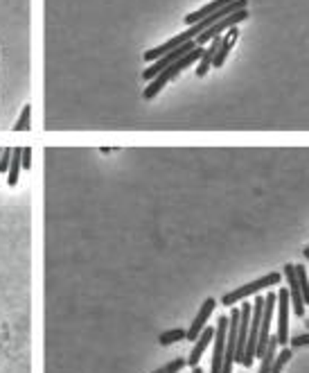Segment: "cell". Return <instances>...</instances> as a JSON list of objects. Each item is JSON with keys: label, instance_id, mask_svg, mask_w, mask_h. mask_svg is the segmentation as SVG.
<instances>
[{"label": "cell", "instance_id": "26", "mask_svg": "<svg viewBox=\"0 0 309 373\" xmlns=\"http://www.w3.org/2000/svg\"><path fill=\"white\" fill-rule=\"evenodd\" d=\"M192 373H203V369H201V367H197V369H192Z\"/></svg>", "mask_w": 309, "mask_h": 373}, {"label": "cell", "instance_id": "1", "mask_svg": "<svg viewBox=\"0 0 309 373\" xmlns=\"http://www.w3.org/2000/svg\"><path fill=\"white\" fill-rule=\"evenodd\" d=\"M201 54H203V48H194V50H192L190 54H185L183 59H178V61L172 63V66H169V68L162 70L160 75L153 77L151 82L147 84V88H145V91H142V97H145V100H153V97H156V95L162 91V88L167 86V82H172V79H176L185 68H190L194 61H199V59H201Z\"/></svg>", "mask_w": 309, "mask_h": 373}, {"label": "cell", "instance_id": "17", "mask_svg": "<svg viewBox=\"0 0 309 373\" xmlns=\"http://www.w3.org/2000/svg\"><path fill=\"white\" fill-rule=\"evenodd\" d=\"M294 358V351H291L289 346H282L280 351H278V355H275V362H273V369H271V373H282V369L287 367V362Z\"/></svg>", "mask_w": 309, "mask_h": 373}, {"label": "cell", "instance_id": "16", "mask_svg": "<svg viewBox=\"0 0 309 373\" xmlns=\"http://www.w3.org/2000/svg\"><path fill=\"white\" fill-rule=\"evenodd\" d=\"M278 339H275V335L271 337L269 346H266V351L262 355V364H259V371L257 373H271L273 369V362H275V355H278Z\"/></svg>", "mask_w": 309, "mask_h": 373}, {"label": "cell", "instance_id": "27", "mask_svg": "<svg viewBox=\"0 0 309 373\" xmlns=\"http://www.w3.org/2000/svg\"><path fill=\"white\" fill-rule=\"evenodd\" d=\"M0 157H3V148H0Z\"/></svg>", "mask_w": 309, "mask_h": 373}, {"label": "cell", "instance_id": "3", "mask_svg": "<svg viewBox=\"0 0 309 373\" xmlns=\"http://www.w3.org/2000/svg\"><path fill=\"white\" fill-rule=\"evenodd\" d=\"M262 310H264V296L257 294V299L253 301V310H251L248 342H246V353H244V364H242V367H253V362H255L257 335H259V321H262Z\"/></svg>", "mask_w": 309, "mask_h": 373}, {"label": "cell", "instance_id": "21", "mask_svg": "<svg viewBox=\"0 0 309 373\" xmlns=\"http://www.w3.org/2000/svg\"><path fill=\"white\" fill-rule=\"evenodd\" d=\"M188 364V360H183V358H176V360H172V362H167L165 367L162 369H158L156 373H181V369Z\"/></svg>", "mask_w": 309, "mask_h": 373}, {"label": "cell", "instance_id": "18", "mask_svg": "<svg viewBox=\"0 0 309 373\" xmlns=\"http://www.w3.org/2000/svg\"><path fill=\"white\" fill-rule=\"evenodd\" d=\"M185 335H188V330L174 328V330L162 332V335L158 337V342H160L162 346H169V344H176V342H181V339H185Z\"/></svg>", "mask_w": 309, "mask_h": 373}, {"label": "cell", "instance_id": "5", "mask_svg": "<svg viewBox=\"0 0 309 373\" xmlns=\"http://www.w3.org/2000/svg\"><path fill=\"white\" fill-rule=\"evenodd\" d=\"M194 48H197V43L190 41V43L181 46V48H176V50H172V52H167L165 57H160L158 61H153L151 66L142 72V79H147V82H151V79L156 77V75H160V72L165 70V68H169V66H172V63H176L178 59H183L185 54H190V52L194 50Z\"/></svg>", "mask_w": 309, "mask_h": 373}, {"label": "cell", "instance_id": "15", "mask_svg": "<svg viewBox=\"0 0 309 373\" xmlns=\"http://www.w3.org/2000/svg\"><path fill=\"white\" fill-rule=\"evenodd\" d=\"M21 168H23V148H14L12 150V165H10V172H7V183H10V188H16V183H19Z\"/></svg>", "mask_w": 309, "mask_h": 373}, {"label": "cell", "instance_id": "8", "mask_svg": "<svg viewBox=\"0 0 309 373\" xmlns=\"http://www.w3.org/2000/svg\"><path fill=\"white\" fill-rule=\"evenodd\" d=\"M226 335H228V317H219L215 328V353H213V371L210 373H222L224 369V355H226Z\"/></svg>", "mask_w": 309, "mask_h": 373}, {"label": "cell", "instance_id": "12", "mask_svg": "<svg viewBox=\"0 0 309 373\" xmlns=\"http://www.w3.org/2000/svg\"><path fill=\"white\" fill-rule=\"evenodd\" d=\"M231 3H235V0H213V3H208L206 7H201V10L185 16V23H188V26H194V23H199L203 19H210V16L217 14L219 10H224V7Z\"/></svg>", "mask_w": 309, "mask_h": 373}, {"label": "cell", "instance_id": "24", "mask_svg": "<svg viewBox=\"0 0 309 373\" xmlns=\"http://www.w3.org/2000/svg\"><path fill=\"white\" fill-rule=\"evenodd\" d=\"M23 168L25 170L32 168V150L30 148H23Z\"/></svg>", "mask_w": 309, "mask_h": 373}, {"label": "cell", "instance_id": "22", "mask_svg": "<svg viewBox=\"0 0 309 373\" xmlns=\"http://www.w3.org/2000/svg\"><path fill=\"white\" fill-rule=\"evenodd\" d=\"M12 150H14V148H3V157H0V172H10V165H12Z\"/></svg>", "mask_w": 309, "mask_h": 373}, {"label": "cell", "instance_id": "13", "mask_svg": "<svg viewBox=\"0 0 309 373\" xmlns=\"http://www.w3.org/2000/svg\"><path fill=\"white\" fill-rule=\"evenodd\" d=\"M219 46H222V37L213 39L208 48H203V54H201L199 66H197V77H203L210 68H213V61H215V57H217Z\"/></svg>", "mask_w": 309, "mask_h": 373}, {"label": "cell", "instance_id": "9", "mask_svg": "<svg viewBox=\"0 0 309 373\" xmlns=\"http://www.w3.org/2000/svg\"><path fill=\"white\" fill-rule=\"evenodd\" d=\"M251 310H253V303L244 301L239 305V332H237V351H235V364H244V353H246V342H248Z\"/></svg>", "mask_w": 309, "mask_h": 373}, {"label": "cell", "instance_id": "11", "mask_svg": "<svg viewBox=\"0 0 309 373\" xmlns=\"http://www.w3.org/2000/svg\"><path fill=\"white\" fill-rule=\"evenodd\" d=\"M215 339V328L213 326H206L203 328V332L197 337V342H194L192 351H190V358H188V367L197 369L199 362H201V355L206 353V348L210 346V342Z\"/></svg>", "mask_w": 309, "mask_h": 373}, {"label": "cell", "instance_id": "7", "mask_svg": "<svg viewBox=\"0 0 309 373\" xmlns=\"http://www.w3.org/2000/svg\"><path fill=\"white\" fill-rule=\"evenodd\" d=\"M284 281H287V290H289V301L294 308L296 317H305V301H303V292L298 285V276H296V265H284Z\"/></svg>", "mask_w": 309, "mask_h": 373}, {"label": "cell", "instance_id": "14", "mask_svg": "<svg viewBox=\"0 0 309 373\" xmlns=\"http://www.w3.org/2000/svg\"><path fill=\"white\" fill-rule=\"evenodd\" d=\"M235 41H237V30H235V28L226 32V34H222V46H219L217 57H215V61H213L215 68H222L224 66L226 57H228V52H231V48L235 46Z\"/></svg>", "mask_w": 309, "mask_h": 373}, {"label": "cell", "instance_id": "20", "mask_svg": "<svg viewBox=\"0 0 309 373\" xmlns=\"http://www.w3.org/2000/svg\"><path fill=\"white\" fill-rule=\"evenodd\" d=\"M30 116H32V107H30V104H25V107H23V111H21L19 123L14 125L16 132H28V129H30Z\"/></svg>", "mask_w": 309, "mask_h": 373}, {"label": "cell", "instance_id": "2", "mask_svg": "<svg viewBox=\"0 0 309 373\" xmlns=\"http://www.w3.org/2000/svg\"><path fill=\"white\" fill-rule=\"evenodd\" d=\"M280 279H282V276H280L278 272H271V274H266V276L257 279V281H253V283H246V285H242V288H237V290L228 292V294L222 299V305L233 308L237 301H244V299H248V296H253V294H259L262 290L275 285V283H280Z\"/></svg>", "mask_w": 309, "mask_h": 373}, {"label": "cell", "instance_id": "6", "mask_svg": "<svg viewBox=\"0 0 309 373\" xmlns=\"http://www.w3.org/2000/svg\"><path fill=\"white\" fill-rule=\"evenodd\" d=\"M289 290L282 288L278 290V330H275V339H278L280 346H287L289 344Z\"/></svg>", "mask_w": 309, "mask_h": 373}, {"label": "cell", "instance_id": "19", "mask_svg": "<svg viewBox=\"0 0 309 373\" xmlns=\"http://www.w3.org/2000/svg\"><path fill=\"white\" fill-rule=\"evenodd\" d=\"M296 276H298L300 292H303V301H305V305H307V303H309V279H307L305 265H296Z\"/></svg>", "mask_w": 309, "mask_h": 373}, {"label": "cell", "instance_id": "23", "mask_svg": "<svg viewBox=\"0 0 309 373\" xmlns=\"http://www.w3.org/2000/svg\"><path fill=\"white\" fill-rule=\"evenodd\" d=\"M291 348H300V346H309V332H305V335H298V337H291L289 339Z\"/></svg>", "mask_w": 309, "mask_h": 373}, {"label": "cell", "instance_id": "25", "mask_svg": "<svg viewBox=\"0 0 309 373\" xmlns=\"http://www.w3.org/2000/svg\"><path fill=\"white\" fill-rule=\"evenodd\" d=\"M303 256H305V258H307V261H309V247H307V249L303 251Z\"/></svg>", "mask_w": 309, "mask_h": 373}, {"label": "cell", "instance_id": "4", "mask_svg": "<svg viewBox=\"0 0 309 373\" xmlns=\"http://www.w3.org/2000/svg\"><path fill=\"white\" fill-rule=\"evenodd\" d=\"M248 19V12L246 10H239V12H235V14H231V16H226V19H222L219 23H215L213 28L210 30H206L203 32L201 37H197L194 39V43H197V48H203L206 43H210L213 39H217V37H222V34H226L228 30H233L237 23H242V21H246Z\"/></svg>", "mask_w": 309, "mask_h": 373}, {"label": "cell", "instance_id": "10", "mask_svg": "<svg viewBox=\"0 0 309 373\" xmlns=\"http://www.w3.org/2000/svg\"><path fill=\"white\" fill-rule=\"evenodd\" d=\"M215 308H217V301H215L213 296H208L206 301H203V305L199 308V312H197V317H194L192 326L188 328V335H185V339H190V342H197V337L203 332V328L208 326V319L213 317Z\"/></svg>", "mask_w": 309, "mask_h": 373}]
</instances>
